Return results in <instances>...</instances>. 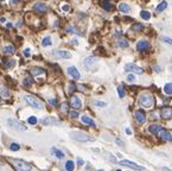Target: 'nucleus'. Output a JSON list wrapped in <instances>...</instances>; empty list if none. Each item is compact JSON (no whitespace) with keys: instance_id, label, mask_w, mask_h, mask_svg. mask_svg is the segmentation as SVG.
<instances>
[{"instance_id":"obj_1","label":"nucleus","mask_w":172,"mask_h":171,"mask_svg":"<svg viewBox=\"0 0 172 171\" xmlns=\"http://www.w3.org/2000/svg\"><path fill=\"white\" fill-rule=\"evenodd\" d=\"M139 104L144 108H151V107H153V105H154V97H153V95L150 94V93H144V94L140 95Z\"/></svg>"},{"instance_id":"obj_2","label":"nucleus","mask_w":172,"mask_h":171,"mask_svg":"<svg viewBox=\"0 0 172 171\" xmlns=\"http://www.w3.org/2000/svg\"><path fill=\"white\" fill-rule=\"evenodd\" d=\"M8 160H9V164L17 170L27 171L31 169V165L27 162H25V160H22V159H8Z\"/></svg>"},{"instance_id":"obj_3","label":"nucleus","mask_w":172,"mask_h":171,"mask_svg":"<svg viewBox=\"0 0 172 171\" xmlns=\"http://www.w3.org/2000/svg\"><path fill=\"white\" fill-rule=\"evenodd\" d=\"M70 137L74 140H76V142H81V143H87V142H93V140H94L93 137L85 134L83 132H71Z\"/></svg>"},{"instance_id":"obj_4","label":"nucleus","mask_w":172,"mask_h":171,"mask_svg":"<svg viewBox=\"0 0 172 171\" xmlns=\"http://www.w3.org/2000/svg\"><path fill=\"white\" fill-rule=\"evenodd\" d=\"M24 99H25V101H26L28 105H30L31 107L37 108V109H42V108H43V104H42L36 96L30 95V94H26V95L24 96Z\"/></svg>"},{"instance_id":"obj_5","label":"nucleus","mask_w":172,"mask_h":171,"mask_svg":"<svg viewBox=\"0 0 172 171\" xmlns=\"http://www.w3.org/2000/svg\"><path fill=\"white\" fill-rule=\"evenodd\" d=\"M7 125L11 128L17 129V131H26V126H24L20 121H18V120H16V119H8Z\"/></svg>"},{"instance_id":"obj_6","label":"nucleus","mask_w":172,"mask_h":171,"mask_svg":"<svg viewBox=\"0 0 172 171\" xmlns=\"http://www.w3.org/2000/svg\"><path fill=\"white\" fill-rule=\"evenodd\" d=\"M120 165H123V166H127V168H132V169H135V170H144L145 168L144 166H140L138 164H135L134 162H131V160H126L123 159L121 162H119Z\"/></svg>"},{"instance_id":"obj_7","label":"nucleus","mask_w":172,"mask_h":171,"mask_svg":"<svg viewBox=\"0 0 172 171\" xmlns=\"http://www.w3.org/2000/svg\"><path fill=\"white\" fill-rule=\"evenodd\" d=\"M53 55L58 58H65V59H70L72 57L71 52L66 51V50H56V51H53Z\"/></svg>"},{"instance_id":"obj_8","label":"nucleus","mask_w":172,"mask_h":171,"mask_svg":"<svg viewBox=\"0 0 172 171\" xmlns=\"http://www.w3.org/2000/svg\"><path fill=\"white\" fill-rule=\"evenodd\" d=\"M160 116L165 119V120H169L172 118V107H163L160 110Z\"/></svg>"},{"instance_id":"obj_9","label":"nucleus","mask_w":172,"mask_h":171,"mask_svg":"<svg viewBox=\"0 0 172 171\" xmlns=\"http://www.w3.org/2000/svg\"><path fill=\"white\" fill-rule=\"evenodd\" d=\"M70 106L75 109H80L82 107V101L80 100L79 96H76V95H72L70 97Z\"/></svg>"},{"instance_id":"obj_10","label":"nucleus","mask_w":172,"mask_h":171,"mask_svg":"<svg viewBox=\"0 0 172 171\" xmlns=\"http://www.w3.org/2000/svg\"><path fill=\"white\" fill-rule=\"evenodd\" d=\"M41 123L44 125V126H47V125H57L58 124V120L53 116H45L43 119H41Z\"/></svg>"},{"instance_id":"obj_11","label":"nucleus","mask_w":172,"mask_h":171,"mask_svg":"<svg viewBox=\"0 0 172 171\" xmlns=\"http://www.w3.org/2000/svg\"><path fill=\"white\" fill-rule=\"evenodd\" d=\"M125 70H126V72H134V73H137V74H142V73H144V70H142L141 68H139V67L135 65V64H132V63L126 64V65H125Z\"/></svg>"},{"instance_id":"obj_12","label":"nucleus","mask_w":172,"mask_h":171,"mask_svg":"<svg viewBox=\"0 0 172 171\" xmlns=\"http://www.w3.org/2000/svg\"><path fill=\"white\" fill-rule=\"evenodd\" d=\"M134 116H135L137 123L140 124V125H142V124L146 121V115H145V113L142 112V110H137L135 114H134Z\"/></svg>"},{"instance_id":"obj_13","label":"nucleus","mask_w":172,"mask_h":171,"mask_svg":"<svg viewBox=\"0 0 172 171\" xmlns=\"http://www.w3.org/2000/svg\"><path fill=\"white\" fill-rule=\"evenodd\" d=\"M68 74H69L72 78H75V80H79V78L81 77L80 72H79V70L76 69L75 67H69V68H68Z\"/></svg>"},{"instance_id":"obj_14","label":"nucleus","mask_w":172,"mask_h":171,"mask_svg":"<svg viewBox=\"0 0 172 171\" xmlns=\"http://www.w3.org/2000/svg\"><path fill=\"white\" fill-rule=\"evenodd\" d=\"M33 8H35V11L38 12V13H45L46 10H47L46 5L43 4V3H36L35 6H33Z\"/></svg>"},{"instance_id":"obj_15","label":"nucleus","mask_w":172,"mask_h":171,"mask_svg":"<svg viewBox=\"0 0 172 171\" xmlns=\"http://www.w3.org/2000/svg\"><path fill=\"white\" fill-rule=\"evenodd\" d=\"M137 49L139 50V51H146V50L150 49V44L146 41H139L137 43Z\"/></svg>"},{"instance_id":"obj_16","label":"nucleus","mask_w":172,"mask_h":171,"mask_svg":"<svg viewBox=\"0 0 172 171\" xmlns=\"http://www.w3.org/2000/svg\"><path fill=\"white\" fill-rule=\"evenodd\" d=\"M160 136V138L163 140H167V142H171L172 140V137H171V133L169 132V131H165V129H161L160 132L158 133Z\"/></svg>"},{"instance_id":"obj_17","label":"nucleus","mask_w":172,"mask_h":171,"mask_svg":"<svg viewBox=\"0 0 172 171\" xmlns=\"http://www.w3.org/2000/svg\"><path fill=\"white\" fill-rule=\"evenodd\" d=\"M81 120H82L83 124L88 125V126H91V127H95V123H94V120H93L91 118H89V116H87V115H83V116L81 118Z\"/></svg>"},{"instance_id":"obj_18","label":"nucleus","mask_w":172,"mask_h":171,"mask_svg":"<svg viewBox=\"0 0 172 171\" xmlns=\"http://www.w3.org/2000/svg\"><path fill=\"white\" fill-rule=\"evenodd\" d=\"M94 63H96V58H95V57H88V58L84 59V67L87 69H90V67Z\"/></svg>"},{"instance_id":"obj_19","label":"nucleus","mask_w":172,"mask_h":171,"mask_svg":"<svg viewBox=\"0 0 172 171\" xmlns=\"http://www.w3.org/2000/svg\"><path fill=\"white\" fill-rule=\"evenodd\" d=\"M31 74H32V76H39V75L45 74V70L42 68H33V69H31Z\"/></svg>"},{"instance_id":"obj_20","label":"nucleus","mask_w":172,"mask_h":171,"mask_svg":"<svg viewBox=\"0 0 172 171\" xmlns=\"http://www.w3.org/2000/svg\"><path fill=\"white\" fill-rule=\"evenodd\" d=\"M101 6L106 10V11H112L113 10V5H112V3L108 1V0H103V1L101 3Z\"/></svg>"},{"instance_id":"obj_21","label":"nucleus","mask_w":172,"mask_h":171,"mask_svg":"<svg viewBox=\"0 0 172 171\" xmlns=\"http://www.w3.org/2000/svg\"><path fill=\"white\" fill-rule=\"evenodd\" d=\"M161 129H163V128H161V126H159V125H152V126H150V132L153 133V134L159 133Z\"/></svg>"},{"instance_id":"obj_22","label":"nucleus","mask_w":172,"mask_h":171,"mask_svg":"<svg viewBox=\"0 0 172 171\" xmlns=\"http://www.w3.org/2000/svg\"><path fill=\"white\" fill-rule=\"evenodd\" d=\"M52 155H55L57 158H60V159H63L64 158V153L62 152V151H60L58 149H55V147H52Z\"/></svg>"},{"instance_id":"obj_23","label":"nucleus","mask_w":172,"mask_h":171,"mask_svg":"<svg viewBox=\"0 0 172 171\" xmlns=\"http://www.w3.org/2000/svg\"><path fill=\"white\" fill-rule=\"evenodd\" d=\"M119 10H120V11L121 12H123V13H128L129 11H131V7L127 5V4H120L119 5Z\"/></svg>"},{"instance_id":"obj_24","label":"nucleus","mask_w":172,"mask_h":171,"mask_svg":"<svg viewBox=\"0 0 172 171\" xmlns=\"http://www.w3.org/2000/svg\"><path fill=\"white\" fill-rule=\"evenodd\" d=\"M166 7H167V3H166V1H161V3L157 6L156 10H157V12H163Z\"/></svg>"},{"instance_id":"obj_25","label":"nucleus","mask_w":172,"mask_h":171,"mask_svg":"<svg viewBox=\"0 0 172 171\" xmlns=\"http://www.w3.org/2000/svg\"><path fill=\"white\" fill-rule=\"evenodd\" d=\"M118 94H119V96H120L121 99H122V97H125V95H126L125 88H123L122 84H119V86H118Z\"/></svg>"},{"instance_id":"obj_26","label":"nucleus","mask_w":172,"mask_h":171,"mask_svg":"<svg viewBox=\"0 0 172 171\" xmlns=\"http://www.w3.org/2000/svg\"><path fill=\"white\" fill-rule=\"evenodd\" d=\"M51 44H52V42H51V38L49 36L43 38V41H42V45L43 46H50Z\"/></svg>"},{"instance_id":"obj_27","label":"nucleus","mask_w":172,"mask_h":171,"mask_svg":"<svg viewBox=\"0 0 172 171\" xmlns=\"http://www.w3.org/2000/svg\"><path fill=\"white\" fill-rule=\"evenodd\" d=\"M118 45L120 46V48H122V49H125V48H128V42L126 41V39H119V41H118Z\"/></svg>"},{"instance_id":"obj_28","label":"nucleus","mask_w":172,"mask_h":171,"mask_svg":"<svg viewBox=\"0 0 172 171\" xmlns=\"http://www.w3.org/2000/svg\"><path fill=\"white\" fill-rule=\"evenodd\" d=\"M144 29H145V27H144V25H142V24H134V25L132 26L133 31H137V32H141Z\"/></svg>"},{"instance_id":"obj_29","label":"nucleus","mask_w":172,"mask_h":171,"mask_svg":"<svg viewBox=\"0 0 172 171\" xmlns=\"http://www.w3.org/2000/svg\"><path fill=\"white\" fill-rule=\"evenodd\" d=\"M14 51H16V48L13 45H6L5 46V52L6 54L12 55V54H14Z\"/></svg>"},{"instance_id":"obj_30","label":"nucleus","mask_w":172,"mask_h":171,"mask_svg":"<svg viewBox=\"0 0 172 171\" xmlns=\"http://www.w3.org/2000/svg\"><path fill=\"white\" fill-rule=\"evenodd\" d=\"M32 83H33V78H32V77L27 76V77H25V78H24V84H25L26 87H31V86H32Z\"/></svg>"},{"instance_id":"obj_31","label":"nucleus","mask_w":172,"mask_h":171,"mask_svg":"<svg viewBox=\"0 0 172 171\" xmlns=\"http://www.w3.org/2000/svg\"><path fill=\"white\" fill-rule=\"evenodd\" d=\"M74 168H75V164H74L72 160H68V162L65 163V170L71 171V170H74Z\"/></svg>"},{"instance_id":"obj_32","label":"nucleus","mask_w":172,"mask_h":171,"mask_svg":"<svg viewBox=\"0 0 172 171\" xmlns=\"http://www.w3.org/2000/svg\"><path fill=\"white\" fill-rule=\"evenodd\" d=\"M0 95H3L4 97L9 96V90L6 87H1V89H0Z\"/></svg>"},{"instance_id":"obj_33","label":"nucleus","mask_w":172,"mask_h":171,"mask_svg":"<svg viewBox=\"0 0 172 171\" xmlns=\"http://www.w3.org/2000/svg\"><path fill=\"white\" fill-rule=\"evenodd\" d=\"M164 92L166 94H172V83H166L164 86Z\"/></svg>"},{"instance_id":"obj_34","label":"nucleus","mask_w":172,"mask_h":171,"mask_svg":"<svg viewBox=\"0 0 172 171\" xmlns=\"http://www.w3.org/2000/svg\"><path fill=\"white\" fill-rule=\"evenodd\" d=\"M140 16H141L142 19H146V20L151 18V13L147 12V11H141V12H140Z\"/></svg>"},{"instance_id":"obj_35","label":"nucleus","mask_w":172,"mask_h":171,"mask_svg":"<svg viewBox=\"0 0 172 171\" xmlns=\"http://www.w3.org/2000/svg\"><path fill=\"white\" fill-rule=\"evenodd\" d=\"M66 32H69V33H80L77 30H76V27H74V26H68V27H66Z\"/></svg>"},{"instance_id":"obj_36","label":"nucleus","mask_w":172,"mask_h":171,"mask_svg":"<svg viewBox=\"0 0 172 171\" xmlns=\"http://www.w3.org/2000/svg\"><path fill=\"white\" fill-rule=\"evenodd\" d=\"M37 121H38V119H37L36 116H30V118L27 119V123H28V124H31V125H36Z\"/></svg>"},{"instance_id":"obj_37","label":"nucleus","mask_w":172,"mask_h":171,"mask_svg":"<svg viewBox=\"0 0 172 171\" xmlns=\"http://www.w3.org/2000/svg\"><path fill=\"white\" fill-rule=\"evenodd\" d=\"M94 104H95V106H98V107H106V106H107L106 102H103V101H98V100H95Z\"/></svg>"},{"instance_id":"obj_38","label":"nucleus","mask_w":172,"mask_h":171,"mask_svg":"<svg viewBox=\"0 0 172 171\" xmlns=\"http://www.w3.org/2000/svg\"><path fill=\"white\" fill-rule=\"evenodd\" d=\"M19 147H20V146H19V144H17V143H12L11 145H9V149H11L12 151H18Z\"/></svg>"},{"instance_id":"obj_39","label":"nucleus","mask_w":172,"mask_h":171,"mask_svg":"<svg viewBox=\"0 0 172 171\" xmlns=\"http://www.w3.org/2000/svg\"><path fill=\"white\" fill-rule=\"evenodd\" d=\"M69 115L71 116V118H74V119H76V118H79V113L76 112V110H69Z\"/></svg>"},{"instance_id":"obj_40","label":"nucleus","mask_w":172,"mask_h":171,"mask_svg":"<svg viewBox=\"0 0 172 171\" xmlns=\"http://www.w3.org/2000/svg\"><path fill=\"white\" fill-rule=\"evenodd\" d=\"M134 80H135V76L133 74H128L127 75V82H134Z\"/></svg>"},{"instance_id":"obj_41","label":"nucleus","mask_w":172,"mask_h":171,"mask_svg":"<svg viewBox=\"0 0 172 171\" xmlns=\"http://www.w3.org/2000/svg\"><path fill=\"white\" fill-rule=\"evenodd\" d=\"M76 89V84H74V83H70L69 84V88H68V92L71 94V93H74V90Z\"/></svg>"},{"instance_id":"obj_42","label":"nucleus","mask_w":172,"mask_h":171,"mask_svg":"<svg viewBox=\"0 0 172 171\" xmlns=\"http://www.w3.org/2000/svg\"><path fill=\"white\" fill-rule=\"evenodd\" d=\"M163 42H165V43H167V44L172 45V38H169V37H163Z\"/></svg>"},{"instance_id":"obj_43","label":"nucleus","mask_w":172,"mask_h":171,"mask_svg":"<svg viewBox=\"0 0 172 171\" xmlns=\"http://www.w3.org/2000/svg\"><path fill=\"white\" fill-rule=\"evenodd\" d=\"M61 110H62V112H68V105H66V104H62Z\"/></svg>"},{"instance_id":"obj_44","label":"nucleus","mask_w":172,"mask_h":171,"mask_svg":"<svg viewBox=\"0 0 172 171\" xmlns=\"http://www.w3.org/2000/svg\"><path fill=\"white\" fill-rule=\"evenodd\" d=\"M30 55H31V51H30V49H25L24 50V56H26V57H30Z\"/></svg>"},{"instance_id":"obj_45","label":"nucleus","mask_w":172,"mask_h":171,"mask_svg":"<svg viewBox=\"0 0 172 171\" xmlns=\"http://www.w3.org/2000/svg\"><path fill=\"white\" fill-rule=\"evenodd\" d=\"M49 104H50L51 106H56V105H57V100H56V99H50V100H49Z\"/></svg>"},{"instance_id":"obj_46","label":"nucleus","mask_w":172,"mask_h":171,"mask_svg":"<svg viewBox=\"0 0 172 171\" xmlns=\"http://www.w3.org/2000/svg\"><path fill=\"white\" fill-rule=\"evenodd\" d=\"M62 10H63L64 12H68L69 10H70V6H69V5H63V6H62Z\"/></svg>"},{"instance_id":"obj_47","label":"nucleus","mask_w":172,"mask_h":171,"mask_svg":"<svg viewBox=\"0 0 172 171\" xmlns=\"http://www.w3.org/2000/svg\"><path fill=\"white\" fill-rule=\"evenodd\" d=\"M84 164V160L82 159V158H77V165L79 166H82Z\"/></svg>"},{"instance_id":"obj_48","label":"nucleus","mask_w":172,"mask_h":171,"mask_svg":"<svg viewBox=\"0 0 172 171\" xmlns=\"http://www.w3.org/2000/svg\"><path fill=\"white\" fill-rule=\"evenodd\" d=\"M14 63H16L14 61H9V62H7V63H6V67H8V68H12V67L14 65Z\"/></svg>"},{"instance_id":"obj_49","label":"nucleus","mask_w":172,"mask_h":171,"mask_svg":"<svg viewBox=\"0 0 172 171\" xmlns=\"http://www.w3.org/2000/svg\"><path fill=\"white\" fill-rule=\"evenodd\" d=\"M115 142H116V144H118V145H120V146H123V144H122V142H121L120 139H116Z\"/></svg>"},{"instance_id":"obj_50","label":"nucleus","mask_w":172,"mask_h":171,"mask_svg":"<svg viewBox=\"0 0 172 171\" xmlns=\"http://www.w3.org/2000/svg\"><path fill=\"white\" fill-rule=\"evenodd\" d=\"M126 133H127L128 136H131V134H132V131H131V128H126Z\"/></svg>"},{"instance_id":"obj_51","label":"nucleus","mask_w":172,"mask_h":171,"mask_svg":"<svg viewBox=\"0 0 172 171\" xmlns=\"http://www.w3.org/2000/svg\"><path fill=\"white\" fill-rule=\"evenodd\" d=\"M11 1H12V4H18L20 0H11Z\"/></svg>"},{"instance_id":"obj_52","label":"nucleus","mask_w":172,"mask_h":171,"mask_svg":"<svg viewBox=\"0 0 172 171\" xmlns=\"http://www.w3.org/2000/svg\"><path fill=\"white\" fill-rule=\"evenodd\" d=\"M0 22H1V23H5V22H6V18H0Z\"/></svg>"},{"instance_id":"obj_53","label":"nucleus","mask_w":172,"mask_h":171,"mask_svg":"<svg viewBox=\"0 0 172 171\" xmlns=\"http://www.w3.org/2000/svg\"><path fill=\"white\" fill-rule=\"evenodd\" d=\"M0 104H1V97H0Z\"/></svg>"}]
</instances>
